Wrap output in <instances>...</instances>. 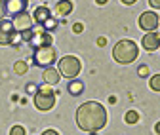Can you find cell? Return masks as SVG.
Instances as JSON below:
<instances>
[{
	"label": "cell",
	"instance_id": "cell-1",
	"mask_svg": "<svg viewBox=\"0 0 160 135\" xmlns=\"http://www.w3.org/2000/svg\"><path fill=\"white\" fill-rule=\"evenodd\" d=\"M76 124L82 131L95 135L107 126V110L97 101H86L76 108Z\"/></svg>",
	"mask_w": 160,
	"mask_h": 135
},
{
	"label": "cell",
	"instance_id": "cell-2",
	"mask_svg": "<svg viewBox=\"0 0 160 135\" xmlns=\"http://www.w3.org/2000/svg\"><path fill=\"white\" fill-rule=\"evenodd\" d=\"M139 55V48L133 40H128V38H124V40H118L112 48V59L120 65H130L137 59Z\"/></svg>",
	"mask_w": 160,
	"mask_h": 135
},
{
	"label": "cell",
	"instance_id": "cell-3",
	"mask_svg": "<svg viewBox=\"0 0 160 135\" xmlns=\"http://www.w3.org/2000/svg\"><path fill=\"white\" fill-rule=\"evenodd\" d=\"M55 99H57V97H55L53 88L48 86V84H44V86H40V88L36 89V93H34V107H36L38 110H42V112H48V110L53 108Z\"/></svg>",
	"mask_w": 160,
	"mask_h": 135
},
{
	"label": "cell",
	"instance_id": "cell-4",
	"mask_svg": "<svg viewBox=\"0 0 160 135\" xmlns=\"http://www.w3.org/2000/svg\"><path fill=\"white\" fill-rule=\"evenodd\" d=\"M82 70V63L76 55H65L59 59V74L65 76L69 80H74Z\"/></svg>",
	"mask_w": 160,
	"mask_h": 135
},
{
	"label": "cell",
	"instance_id": "cell-5",
	"mask_svg": "<svg viewBox=\"0 0 160 135\" xmlns=\"http://www.w3.org/2000/svg\"><path fill=\"white\" fill-rule=\"evenodd\" d=\"M57 59V50L53 46H44V48H36L32 53V65L48 69L55 63Z\"/></svg>",
	"mask_w": 160,
	"mask_h": 135
},
{
	"label": "cell",
	"instance_id": "cell-6",
	"mask_svg": "<svg viewBox=\"0 0 160 135\" xmlns=\"http://www.w3.org/2000/svg\"><path fill=\"white\" fill-rule=\"evenodd\" d=\"M29 46H32L34 50L36 48H44V46H52V34L46 32L42 27H36V29H31V38H29Z\"/></svg>",
	"mask_w": 160,
	"mask_h": 135
},
{
	"label": "cell",
	"instance_id": "cell-7",
	"mask_svg": "<svg viewBox=\"0 0 160 135\" xmlns=\"http://www.w3.org/2000/svg\"><path fill=\"white\" fill-rule=\"evenodd\" d=\"M158 23H160V17L154 12H143L141 15H139V29H143L145 32L156 31L158 29Z\"/></svg>",
	"mask_w": 160,
	"mask_h": 135
},
{
	"label": "cell",
	"instance_id": "cell-8",
	"mask_svg": "<svg viewBox=\"0 0 160 135\" xmlns=\"http://www.w3.org/2000/svg\"><path fill=\"white\" fill-rule=\"evenodd\" d=\"M12 27H13V31H17V32H25V31L32 29V15L27 13V12L15 15V17L12 19Z\"/></svg>",
	"mask_w": 160,
	"mask_h": 135
},
{
	"label": "cell",
	"instance_id": "cell-9",
	"mask_svg": "<svg viewBox=\"0 0 160 135\" xmlns=\"http://www.w3.org/2000/svg\"><path fill=\"white\" fill-rule=\"evenodd\" d=\"M27 6H29V0H4V12L12 17L27 12Z\"/></svg>",
	"mask_w": 160,
	"mask_h": 135
},
{
	"label": "cell",
	"instance_id": "cell-10",
	"mask_svg": "<svg viewBox=\"0 0 160 135\" xmlns=\"http://www.w3.org/2000/svg\"><path fill=\"white\" fill-rule=\"evenodd\" d=\"M141 44H143L145 51H156V50L160 48V34H158L156 31H152V32H145Z\"/></svg>",
	"mask_w": 160,
	"mask_h": 135
},
{
	"label": "cell",
	"instance_id": "cell-11",
	"mask_svg": "<svg viewBox=\"0 0 160 135\" xmlns=\"http://www.w3.org/2000/svg\"><path fill=\"white\" fill-rule=\"evenodd\" d=\"M13 32L10 19H0V46H10V36Z\"/></svg>",
	"mask_w": 160,
	"mask_h": 135
},
{
	"label": "cell",
	"instance_id": "cell-12",
	"mask_svg": "<svg viewBox=\"0 0 160 135\" xmlns=\"http://www.w3.org/2000/svg\"><path fill=\"white\" fill-rule=\"evenodd\" d=\"M42 78H44V84H48V86H57L59 80H61V74H59V70H55V67H48V69H44Z\"/></svg>",
	"mask_w": 160,
	"mask_h": 135
},
{
	"label": "cell",
	"instance_id": "cell-13",
	"mask_svg": "<svg viewBox=\"0 0 160 135\" xmlns=\"http://www.w3.org/2000/svg\"><path fill=\"white\" fill-rule=\"evenodd\" d=\"M72 2L71 0H59V2L55 4V15H61V17H65V15H69V13H72Z\"/></svg>",
	"mask_w": 160,
	"mask_h": 135
},
{
	"label": "cell",
	"instance_id": "cell-14",
	"mask_svg": "<svg viewBox=\"0 0 160 135\" xmlns=\"http://www.w3.org/2000/svg\"><path fill=\"white\" fill-rule=\"evenodd\" d=\"M48 17H52V13H50V10L46 8V6H38L36 10H34V15H32V21H36L38 25H42Z\"/></svg>",
	"mask_w": 160,
	"mask_h": 135
},
{
	"label": "cell",
	"instance_id": "cell-15",
	"mask_svg": "<svg viewBox=\"0 0 160 135\" xmlns=\"http://www.w3.org/2000/svg\"><path fill=\"white\" fill-rule=\"evenodd\" d=\"M67 91L71 93V95H74V97H78V95H82V91H84V84L80 82V80H69V86H67Z\"/></svg>",
	"mask_w": 160,
	"mask_h": 135
},
{
	"label": "cell",
	"instance_id": "cell-16",
	"mask_svg": "<svg viewBox=\"0 0 160 135\" xmlns=\"http://www.w3.org/2000/svg\"><path fill=\"white\" fill-rule=\"evenodd\" d=\"M13 70H15V74H27V70H29V65L25 63V61H15V65H13Z\"/></svg>",
	"mask_w": 160,
	"mask_h": 135
},
{
	"label": "cell",
	"instance_id": "cell-17",
	"mask_svg": "<svg viewBox=\"0 0 160 135\" xmlns=\"http://www.w3.org/2000/svg\"><path fill=\"white\" fill-rule=\"evenodd\" d=\"M124 122L130 124V126H132V124H137V122H139V114H137L135 110H128L126 116H124Z\"/></svg>",
	"mask_w": 160,
	"mask_h": 135
},
{
	"label": "cell",
	"instance_id": "cell-18",
	"mask_svg": "<svg viewBox=\"0 0 160 135\" xmlns=\"http://www.w3.org/2000/svg\"><path fill=\"white\" fill-rule=\"evenodd\" d=\"M40 27H42V29H44L46 32L53 31V29L57 27V21H55V17H53V15H52V17H48V19H46V21H44L42 25H40Z\"/></svg>",
	"mask_w": 160,
	"mask_h": 135
},
{
	"label": "cell",
	"instance_id": "cell-19",
	"mask_svg": "<svg viewBox=\"0 0 160 135\" xmlns=\"http://www.w3.org/2000/svg\"><path fill=\"white\" fill-rule=\"evenodd\" d=\"M19 44H23V34L13 31L12 36H10V46H19Z\"/></svg>",
	"mask_w": 160,
	"mask_h": 135
},
{
	"label": "cell",
	"instance_id": "cell-20",
	"mask_svg": "<svg viewBox=\"0 0 160 135\" xmlns=\"http://www.w3.org/2000/svg\"><path fill=\"white\" fill-rule=\"evenodd\" d=\"M149 86H151V89H152V91H160V74H154V76H151Z\"/></svg>",
	"mask_w": 160,
	"mask_h": 135
},
{
	"label": "cell",
	"instance_id": "cell-21",
	"mask_svg": "<svg viewBox=\"0 0 160 135\" xmlns=\"http://www.w3.org/2000/svg\"><path fill=\"white\" fill-rule=\"evenodd\" d=\"M137 74L141 76V78H147V76L151 74V70H149V67H147V65H141V67L137 69Z\"/></svg>",
	"mask_w": 160,
	"mask_h": 135
},
{
	"label": "cell",
	"instance_id": "cell-22",
	"mask_svg": "<svg viewBox=\"0 0 160 135\" xmlns=\"http://www.w3.org/2000/svg\"><path fill=\"white\" fill-rule=\"evenodd\" d=\"M10 135H25V128L23 126H13L10 129Z\"/></svg>",
	"mask_w": 160,
	"mask_h": 135
},
{
	"label": "cell",
	"instance_id": "cell-23",
	"mask_svg": "<svg viewBox=\"0 0 160 135\" xmlns=\"http://www.w3.org/2000/svg\"><path fill=\"white\" fill-rule=\"evenodd\" d=\"M82 31H84V25H82V23H74V25H72V32H74V34H80Z\"/></svg>",
	"mask_w": 160,
	"mask_h": 135
},
{
	"label": "cell",
	"instance_id": "cell-24",
	"mask_svg": "<svg viewBox=\"0 0 160 135\" xmlns=\"http://www.w3.org/2000/svg\"><path fill=\"white\" fill-rule=\"evenodd\" d=\"M36 89H38V86H36V84H29V86H27V93H32V95H34V93H36Z\"/></svg>",
	"mask_w": 160,
	"mask_h": 135
},
{
	"label": "cell",
	"instance_id": "cell-25",
	"mask_svg": "<svg viewBox=\"0 0 160 135\" xmlns=\"http://www.w3.org/2000/svg\"><path fill=\"white\" fill-rule=\"evenodd\" d=\"M105 44H107V38H105V36H99V38H97V46H99V48H103Z\"/></svg>",
	"mask_w": 160,
	"mask_h": 135
},
{
	"label": "cell",
	"instance_id": "cell-26",
	"mask_svg": "<svg viewBox=\"0 0 160 135\" xmlns=\"http://www.w3.org/2000/svg\"><path fill=\"white\" fill-rule=\"evenodd\" d=\"M6 12H4V0H0V19H4Z\"/></svg>",
	"mask_w": 160,
	"mask_h": 135
},
{
	"label": "cell",
	"instance_id": "cell-27",
	"mask_svg": "<svg viewBox=\"0 0 160 135\" xmlns=\"http://www.w3.org/2000/svg\"><path fill=\"white\" fill-rule=\"evenodd\" d=\"M151 8H160V0H149Z\"/></svg>",
	"mask_w": 160,
	"mask_h": 135
},
{
	"label": "cell",
	"instance_id": "cell-28",
	"mask_svg": "<svg viewBox=\"0 0 160 135\" xmlns=\"http://www.w3.org/2000/svg\"><path fill=\"white\" fill-rule=\"evenodd\" d=\"M42 135H59V131H55V129H46Z\"/></svg>",
	"mask_w": 160,
	"mask_h": 135
},
{
	"label": "cell",
	"instance_id": "cell-29",
	"mask_svg": "<svg viewBox=\"0 0 160 135\" xmlns=\"http://www.w3.org/2000/svg\"><path fill=\"white\" fill-rule=\"evenodd\" d=\"M137 0H122V4H126V6H132V4H135Z\"/></svg>",
	"mask_w": 160,
	"mask_h": 135
},
{
	"label": "cell",
	"instance_id": "cell-30",
	"mask_svg": "<svg viewBox=\"0 0 160 135\" xmlns=\"http://www.w3.org/2000/svg\"><path fill=\"white\" fill-rule=\"evenodd\" d=\"M154 131H156V135H160V122L154 124Z\"/></svg>",
	"mask_w": 160,
	"mask_h": 135
},
{
	"label": "cell",
	"instance_id": "cell-31",
	"mask_svg": "<svg viewBox=\"0 0 160 135\" xmlns=\"http://www.w3.org/2000/svg\"><path fill=\"white\" fill-rule=\"evenodd\" d=\"M107 2H109V0H95L97 6H103V4H107Z\"/></svg>",
	"mask_w": 160,
	"mask_h": 135
},
{
	"label": "cell",
	"instance_id": "cell-32",
	"mask_svg": "<svg viewBox=\"0 0 160 135\" xmlns=\"http://www.w3.org/2000/svg\"><path fill=\"white\" fill-rule=\"evenodd\" d=\"M158 50H160V48H158Z\"/></svg>",
	"mask_w": 160,
	"mask_h": 135
}]
</instances>
